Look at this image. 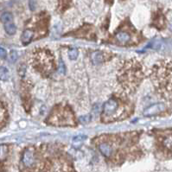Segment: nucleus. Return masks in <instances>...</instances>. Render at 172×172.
<instances>
[{
	"label": "nucleus",
	"mask_w": 172,
	"mask_h": 172,
	"mask_svg": "<svg viewBox=\"0 0 172 172\" xmlns=\"http://www.w3.org/2000/svg\"><path fill=\"white\" fill-rule=\"evenodd\" d=\"M5 30L6 33H7L8 35L12 36V35H14V34L16 33L17 28H16V26L12 24V23H9V24H5Z\"/></svg>",
	"instance_id": "obj_14"
},
{
	"label": "nucleus",
	"mask_w": 172,
	"mask_h": 172,
	"mask_svg": "<svg viewBox=\"0 0 172 172\" xmlns=\"http://www.w3.org/2000/svg\"><path fill=\"white\" fill-rule=\"evenodd\" d=\"M22 164L24 168L31 169L36 164V157H35V150L32 147L27 148L23 153L22 157Z\"/></svg>",
	"instance_id": "obj_6"
},
{
	"label": "nucleus",
	"mask_w": 172,
	"mask_h": 172,
	"mask_svg": "<svg viewBox=\"0 0 172 172\" xmlns=\"http://www.w3.org/2000/svg\"><path fill=\"white\" fill-rule=\"evenodd\" d=\"M51 124L59 125H74V116L70 111H61V113L57 112L56 113H54L53 117L50 118Z\"/></svg>",
	"instance_id": "obj_5"
},
{
	"label": "nucleus",
	"mask_w": 172,
	"mask_h": 172,
	"mask_svg": "<svg viewBox=\"0 0 172 172\" xmlns=\"http://www.w3.org/2000/svg\"><path fill=\"white\" fill-rule=\"evenodd\" d=\"M65 67H64V64L61 62V61H60V64H59V73L61 74H64L65 73Z\"/></svg>",
	"instance_id": "obj_22"
},
{
	"label": "nucleus",
	"mask_w": 172,
	"mask_h": 172,
	"mask_svg": "<svg viewBox=\"0 0 172 172\" xmlns=\"http://www.w3.org/2000/svg\"><path fill=\"white\" fill-rule=\"evenodd\" d=\"M10 77L9 71L5 67H0V80L1 81H7Z\"/></svg>",
	"instance_id": "obj_16"
},
{
	"label": "nucleus",
	"mask_w": 172,
	"mask_h": 172,
	"mask_svg": "<svg viewBox=\"0 0 172 172\" xmlns=\"http://www.w3.org/2000/svg\"><path fill=\"white\" fill-rule=\"evenodd\" d=\"M34 36V32L31 30H25L22 34L21 36V41L24 44H27V43H30L31 39L33 38Z\"/></svg>",
	"instance_id": "obj_11"
},
{
	"label": "nucleus",
	"mask_w": 172,
	"mask_h": 172,
	"mask_svg": "<svg viewBox=\"0 0 172 172\" xmlns=\"http://www.w3.org/2000/svg\"><path fill=\"white\" fill-rule=\"evenodd\" d=\"M80 122L82 124V125H86V124H88L89 122L91 121V115H85V116H82L81 117L80 119Z\"/></svg>",
	"instance_id": "obj_19"
},
{
	"label": "nucleus",
	"mask_w": 172,
	"mask_h": 172,
	"mask_svg": "<svg viewBox=\"0 0 172 172\" xmlns=\"http://www.w3.org/2000/svg\"><path fill=\"white\" fill-rule=\"evenodd\" d=\"M152 82L157 93L164 100L172 101V67L166 61H160L154 66L151 74Z\"/></svg>",
	"instance_id": "obj_1"
},
{
	"label": "nucleus",
	"mask_w": 172,
	"mask_h": 172,
	"mask_svg": "<svg viewBox=\"0 0 172 172\" xmlns=\"http://www.w3.org/2000/svg\"><path fill=\"white\" fill-rule=\"evenodd\" d=\"M34 67L43 75H48L54 69V56L50 51L40 49L34 55Z\"/></svg>",
	"instance_id": "obj_3"
},
{
	"label": "nucleus",
	"mask_w": 172,
	"mask_h": 172,
	"mask_svg": "<svg viewBox=\"0 0 172 172\" xmlns=\"http://www.w3.org/2000/svg\"><path fill=\"white\" fill-rule=\"evenodd\" d=\"M166 109V106L163 103H157L148 107L144 111V117H152L155 115H157L162 112H164Z\"/></svg>",
	"instance_id": "obj_7"
},
{
	"label": "nucleus",
	"mask_w": 172,
	"mask_h": 172,
	"mask_svg": "<svg viewBox=\"0 0 172 172\" xmlns=\"http://www.w3.org/2000/svg\"><path fill=\"white\" fill-rule=\"evenodd\" d=\"M78 55H79V51L76 48H72L68 51V57L70 60L77 59Z\"/></svg>",
	"instance_id": "obj_18"
},
{
	"label": "nucleus",
	"mask_w": 172,
	"mask_h": 172,
	"mask_svg": "<svg viewBox=\"0 0 172 172\" xmlns=\"http://www.w3.org/2000/svg\"><path fill=\"white\" fill-rule=\"evenodd\" d=\"M10 58H11V61H16L17 59H18V53L16 51H12L11 52V55H10Z\"/></svg>",
	"instance_id": "obj_20"
},
{
	"label": "nucleus",
	"mask_w": 172,
	"mask_h": 172,
	"mask_svg": "<svg viewBox=\"0 0 172 172\" xmlns=\"http://www.w3.org/2000/svg\"><path fill=\"white\" fill-rule=\"evenodd\" d=\"M91 60H92V62L97 65V64H101L104 61L105 57H104V54L102 53L101 51H95L94 53L92 54L91 55Z\"/></svg>",
	"instance_id": "obj_10"
},
{
	"label": "nucleus",
	"mask_w": 172,
	"mask_h": 172,
	"mask_svg": "<svg viewBox=\"0 0 172 172\" xmlns=\"http://www.w3.org/2000/svg\"><path fill=\"white\" fill-rule=\"evenodd\" d=\"M6 55H7V53H6L5 49L4 48L0 47V58L4 59V58H5Z\"/></svg>",
	"instance_id": "obj_21"
},
{
	"label": "nucleus",
	"mask_w": 172,
	"mask_h": 172,
	"mask_svg": "<svg viewBox=\"0 0 172 172\" xmlns=\"http://www.w3.org/2000/svg\"><path fill=\"white\" fill-rule=\"evenodd\" d=\"M8 156V146L5 144L0 145V162H3L6 159Z\"/></svg>",
	"instance_id": "obj_13"
},
{
	"label": "nucleus",
	"mask_w": 172,
	"mask_h": 172,
	"mask_svg": "<svg viewBox=\"0 0 172 172\" xmlns=\"http://www.w3.org/2000/svg\"><path fill=\"white\" fill-rule=\"evenodd\" d=\"M160 145L164 150L172 152V133L167 134L160 139Z\"/></svg>",
	"instance_id": "obj_9"
},
{
	"label": "nucleus",
	"mask_w": 172,
	"mask_h": 172,
	"mask_svg": "<svg viewBox=\"0 0 172 172\" xmlns=\"http://www.w3.org/2000/svg\"><path fill=\"white\" fill-rule=\"evenodd\" d=\"M12 19H13V17H12V14L9 13V12H5V13H3L2 16H1V18H0L1 22L4 23L5 24L12 23Z\"/></svg>",
	"instance_id": "obj_15"
},
{
	"label": "nucleus",
	"mask_w": 172,
	"mask_h": 172,
	"mask_svg": "<svg viewBox=\"0 0 172 172\" xmlns=\"http://www.w3.org/2000/svg\"><path fill=\"white\" fill-rule=\"evenodd\" d=\"M142 76V68L139 62L131 60L120 69L118 79L124 88L127 91H132L141 81Z\"/></svg>",
	"instance_id": "obj_2"
},
{
	"label": "nucleus",
	"mask_w": 172,
	"mask_h": 172,
	"mask_svg": "<svg viewBox=\"0 0 172 172\" xmlns=\"http://www.w3.org/2000/svg\"><path fill=\"white\" fill-rule=\"evenodd\" d=\"M125 105L117 98H111L104 104L102 116L105 119H111L113 120L119 119L125 112Z\"/></svg>",
	"instance_id": "obj_4"
},
{
	"label": "nucleus",
	"mask_w": 172,
	"mask_h": 172,
	"mask_svg": "<svg viewBox=\"0 0 172 172\" xmlns=\"http://www.w3.org/2000/svg\"><path fill=\"white\" fill-rule=\"evenodd\" d=\"M85 137H86L84 136H77L75 137H74V139H73V144H74V146H75V147L81 146V145L82 144V143L84 142V140H85Z\"/></svg>",
	"instance_id": "obj_17"
},
{
	"label": "nucleus",
	"mask_w": 172,
	"mask_h": 172,
	"mask_svg": "<svg viewBox=\"0 0 172 172\" xmlns=\"http://www.w3.org/2000/svg\"><path fill=\"white\" fill-rule=\"evenodd\" d=\"M99 150L101 151V153L106 157H111L113 154V147L111 145V144L108 142L107 140H103L101 141L99 145H98Z\"/></svg>",
	"instance_id": "obj_8"
},
{
	"label": "nucleus",
	"mask_w": 172,
	"mask_h": 172,
	"mask_svg": "<svg viewBox=\"0 0 172 172\" xmlns=\"http://www.w3.org/2000/svg\"><path fill=\"white\" fill-rule=\"evenodd\" d=\"M116 38L119 42L121 43H127L131 41V36L125 31H120L117 35H116Z\"/></svg>",
	"instance_id": "obj_12"
}]
</instances>
